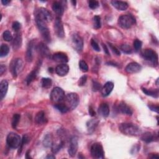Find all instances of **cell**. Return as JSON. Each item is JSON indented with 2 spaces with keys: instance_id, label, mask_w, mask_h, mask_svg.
Segmentation results:
<instances>
[{
  "instance_id": "1",
  "label": "cell",
  "mask_w": 159,
  "mask_h": 159,
  "mask_svg": "<svg viewBox=\"0 0 159 159\" xmlns=\"http://www.w3.org/2000/svg\"><path fill=\"white\" fill-rule=\"evenodd\" d=\"M120 131L123 134L130 136H137L141 134V129L137 126L132 123H122L119 126Z\"/></svg>"
},
{
  "instance_id": "2",
  "label": "cell",
  "mask_w": 159,
  "mask_h": 159,
  "mask_svg": "<svg viewBox=\"0 0 159 159\" xmlns=\"http://www.w3.org/2000/svg\"><path fill=\"white\" fill-rule=\"evenodd\" d=\"M35 21L37 27H38L39 31L41 32L43 39L47 42H50L51 41V37H50V33L49 30V28L47 26L46 23L41 20L39 17L37 16H35Z\"/></svg>"
},
{
  "instance_id": "3",
  "label": "cell",
  "mask_w": 159,
  "mask_h": 159,
  "mask_svg": "<svg viewBox=\"0 0 159 159\" xmlns=\"http://www.w3.org/2000/svg\"><path fill=\"white\" fill-rule=\"evenodd\" d=\"M136 23L135 17L130 14L123 15L119 17L118 24L123 29H129Z\"/></svg>"
},
{
  "instance_id": "4",
  "label": "cell",
  "mask_w": 159,
  "mask_h": 159,
  "mask_svg": "<svg viewBox=\"0 0 159 159\" xmlns=\"http://www.w3.org/2000/svg\"><path fill=\"white\" fill-rule=\"evenodd\" d=\"M65 105H66L70 110L75 109L79 104L80 98L77 93H69L65 97Z\"/></svg>"
},
{
  "instance_id": "5",
  "label": "cell",
  "mask_w": 159,
  "mask_h": 159,
  "mask_svg": "<svg viewBox=\"0 0 159 159\" xmlns=\"http://www.w3.org/2000/svg\"><path fill=\"white\" fill-rule=\"evenodd\" d=\"M141 56L145 60L152 63L154 66L158 65V55L152 49H145L141 52Z\"/></svg>"
},
{
  "instance_id": "6",
  "label": "cell",
  "mask_w": 159,
  "mask_h": 159,
  "mask_svg": "<svg viewBox=\"0 0 159 159\" xmlns=\"http://www.w3.org/2000/svg\"><path fill=\"white\" fill-rule=\"evenodd\" d=\"M22 139L17 134L14 133H9L6 138L8 145L11 148H17L21 145Z\"/></svg>"
},
{
  "instance_id": "7",
  "label": "cell",
  "mask_w": 159,
  "mask_h": 159,
  "mask_svg": "<svg viewBox=\"0 0 159 159\" xmlns=\"http://www.w3.org/2000/svg\"><path fill=\"white\" fill-rule=\"evenodd\" d=\"M65 97V92L60 87L54 88L50 93V99L52 102L55 103H59L62 101Z\"/></svg>"
},
{
  "instance_id": "8",
  "label": "cell",
  "mask_w": 159,
  "mask_h": 159,
  "mask_svg": "<svg viewBox=\"0 0 159 159\" xmlns=\"http://www.w3.org/2000/svg\"><path fill=\"white\" fill-rule=\"evenodd\" d=\"M91 154L95 158H103L105 152L101 144L99 143L93 144L91 147Z\"/></svg>"
},
{
  "instance_id": "9",
  "label": "cell",
  "mask_w": 159,
  "mask_h": 159,
  "mask_svg": "<svg viewBox=\"0 0 159 159\" xmlns=\"http://www.w3.org/2000/svg\"><path fill=\"white\" fill-rule=\"evenodd\" d=\"M35 16L39 17L41 20L44 21L45 23H50L52 20V16L51 13L47 9L41 8L36 14Z\"/></svg>"
},
{
  "instance_id": "10",
  "label": "cell",
  "mask_w": 159,
  "mask_h": 159,
  "mask_svg": "<svg viewBox=\"0 0 159 159\" xmlns=\"http://www.w3.org/2000/svg\"><path fill=\"white\" fill-rule=\"evenodd\" d=\"M78 147V139L77 136H73L71 138L68 152L70 157H73L76 155Z\"/></svg>"
},
{
  "instance_id": "11",
  "label": "cell",
  "mask_w": 159,
  "mask_h": 159,
  "mask_svg": "<svg viewBox=\"0 0 159 159\" xmlns=\"http://www.w3.org/2000/svg\"><path fill=\"white\" fill-rule=\"evenodd\" d=\"M23 66V63L21 59H16L14 60L11 65V71L14 77H16L18 73L22 69Z\"/></svg>"
},
{
  "instance_id": "12",
  "label": "cell",
  "mask_w": 159,
  "mask_h": 159,
  "mask_svg": "<svg viewBox=\"0 0 159 159\" xmlns=\"http://www.w3.org/2000/svg\"><path fill=\"white\" fill-rule=\"evenodd\" d=\"M72 39L74 48L78 52H81L83 48V40L82 37L78 34H74L72 35Z\"/></svg>"
},
{
  "instance_id": "13",
  "label": "cell",
  "mask_w": 159,
  "mask_h": 159,
  "mask_svg": "<svg viewBox=\"0 0 159 159\" xmlns=\"http://www.w3.org/2000/svg\"><path fill=\"white\" fill-rule=\"evenodd\" d=\"M54 29L57 36L60 37V38H63V37L65 36V32H64L63 23L62 22L60 17H56L55 19L54 23Z\"/></svg>"
},
{
  "instance_id": "14",
  "label": "cell",
  "mask_w": 159,
  "mask_h": 159,
  "mask_svg": "<svg viewBox=\"0 0 159 159\" xmlns=\"http://www.w3.org/2000/svg\"><path fill=\"white\" fill-rule=\"evenodd\" d=\"M37 50L42 56L44 57L49 58L50 57V52L48 47L42 42H41L37 47Z\"/></svg>"
},
{
  "instance_id": "15",
  "label": "cell",
  "mask_w": 159,
  "mask_h": 159,
  "mask_svg": "<svg viewBox=\"0 0 159 159\" xmlns=\"http://www.w3.org/2000/svg\"><path fill=\"white\" fill-rule=\"evenodd\" d=\"M141 69L142 67L139 63L136 62H131L127 65L125 70L128 73H136L139 72Z\"/></svg>"
},
{
  "instance_id": "16",
  "label": "cell",
  "mask_w": 159,
  "mask_h": 159,
  "mask_svg": "<svg viewBox=\"0 0 159 159\" xmlns=\"http://www.w3.org/2000/svg\"><path fill=\"white\" fill-rule=\"evenodd\" d=\"M52 59L55 62L60 63L62 64L66 63L69 61L67 55L63 52H57L55 54L53 55Z\"/></svg>"
},
{
  "instance_id": "17",
  "label": "cell",
  "mask_w": 159,
  "mask_h": 159,
  "mask_svg": "<svg viewBox=\"0 0 159 159\" xmlns=\"http://www.w3.org/2000/svg\"><path fill=\"white\" fill-rule=\"evenodd\" d=\"M69 67L67 64L63 63L57 65L55 68V72L59 76L63 77L65 76L69 73Z\"/></svg>"
},
{
  "instance_id": "18",
  "label": "cell",
  "mask_w": 159,
  "mask_h": 159,
  "mask_svg": "<svg viewBox=\"0 0 159 159\" xmlns=\"http://www.w3.org/2000/svg\"><path fill=\"white\" fill-rule=\"evenodd\" d=\"M114 88V83L111 81H108L101 89V94L102 96H108Z\"/></svg>"
},
{
  "instance_id": "19",
  "label": "cell",
  "mask_w": 159,
  "mask_h": 159,
  "mask_svg": "<svg viewBox=\"0 0 159 159\" xmlns=\"http://www.w3.org/2000/svg\"><path fill=\"white\" fill-rule=\"evenodd\" d=\"M141 138L142 141H144L146 143H150L151 142L155 141L158 139L157 136L155 134L151 132H147L143 134Z\"/></svg>"
},
{
  "instance_id": "20",
  "label": "cell",
  "mask_w": 159,
  "mask_h": 159,
  "mask_svg": "<svg viewBox=\"0 0 159 159\" xmlns=\"http://www.w3.org/2000/svg\"><path fill=\"white\" fill-rule=\"evenodd\" d=\"M47 122V119L44 111H40L35 117V123L38 125H43Z\"/></svg>"
},
{
  "instance_id": "21",
  "label": "cell",
  "mask_w": 159,
  "mask_h": 159,
  "mask_svg": "<svg viewBox=\"0 0 159 159\" xmlns=\"http://www.w3.org/2000/svg\"><path fill=\"white\" fill-rule=\"evenodd\" d=\"M118 109L123 114L129 116H131L133 115V110L131 109V108L127 106L124 102H120L118 106Z\"/></svg>"
},
{
  "instance_id": "22",
  "label": "cell",
  "mask_w": 159,
  "mask_h": 159,
  "mask_svg": "<svg viewBox=\"0 0 159 159\" xmlns=\"http://www.w3.org/2000/svg\"><path fill=\"white\" fill-rule=\"evenodd\" d=\"M111 4L119 11H125L128 8V4L121 1H112Z\"/></svg>"
},
{
  "instance_id": "23",
  "label": "cell",
  "mask_w": 159,
  "mask_h": 159,
  "mask_svg": "<svg viewBox=\"0 0 159 159\" xmlns=\"http://www.w3.org/2000/svg\"><path fill=\"white\" fill-rule=\"evenodd\" d=\"M22 44V37L20 33H17L14 37L13 39V48L14 50H17L20 49V47Z\"/></svg>"
},
{
  "instance_id": "24",
  "label": "cell",
  "mask_w": 159,
  "mask_h": 159,
  "mask_svg": "<svg viewBox=\"0 0 159 159\" xmlns=\"http://www.w3.org/2000/svg\"><path fill=\"white\" fill-rule=\"evenodd\" d=\"M8 89V82L3 80L0 83V96L2 100L6 96Z\"/></svg>"
},
{
  "instance_id": "25",
  "label": "cell",
  "mask_w": 159,
  "mask_h": 159,
  "mask_svg": "<svg viewBox=\"0 0 159 159\" xmlns=\"http://www.w3.org/2000/svg\"><path fill=\"white\" fill-rule=\"evenodd\" d=\"M33 49H34V42L31 41L27 46V52H26V58L27 62H31L33 58Z\"/></svg>"
},
{
  "instance_id": "26",
  "label": "cell",
  "mask_w": 159,
  "mask_h": 159,
  "mask_svg": "<svg viewBox=\"0 0 159 159\" xmlns=\"http://www.w3.org/2000/svg\"><path fill=\"white\" fill-rule=\"evenodd\" d=\"M98 112L102 117H108L109 115V108L106 103H102L98 108Z\"/></svg>"
},
{
  "instance_id": "27",
  "label": "cell",
  "mask_w": 159,
  "mask_h": 159,
  "mask_svg": "<svg viewBox=\"0 0 159 159\" xmlns=\"http://www.w3.org/2000/svg\"><path fill=\"white\" fill-rule=\"evenodd\" d=\"M98 123L99 121L97 119H91L88 121L87 123V127L90 133H92L93 131H94L98 124Z\"/></svg>"
},
{
  "instance_id": "28",
  "label": "cell",
  "mask_w": 159,
  "mask_h": 159,
  "mask_svg": "<svg viewBox=\"0 0 159 159\" xmlns=\"http://www.w3.org/2000/svg\"><path fill=\"white\" fill-rule=\"evenodd\" d=\"M53 11L59 16H62L63 13V8L59 2H54L52 5Z\"/></svg>"
},
{
  "instance_id": "29",
  "label": "cell",
  "mask_w": 159,
  "mask_h": 159,
  "mask_svg": "<svg viewBox=\"0 0 159 159\" xmlns=\"http://www.w3.org/2000/svg\"><path fill=\"white\" fill-rule=\"evenodd\" d=\"M53 140H52V136L50 134H46L43 140V144L44 146L45 147H50L52 146L53 144Z\"/></svg>"
},
{
  "instance_id": "30",
  "label": "cell",
  "mask_w": 159,
  "mask_h": 159,
  "mask_svg": "<svg viewBox=\"0 0 159 159\" xmlns=\"http://www.w3.org/2000/svg\"><path fill=\"white\" fill-rule=\"evenodd\" d=\"M142 91L147 96H150L153 98H158V90H148L146 88H142Z\"/></svg>"
},
{
  "instance_id": "31",
  "label": "cell",
  "mask_w": 159,
  "mask_h": 159,
  "mask_svg": "<svg viewBox=\"0 0 159 159\" xmlns=\"http://www.w3.org/2000/svg\"><path fill=\"white\" fill-rule=\"evenodd\" d=\"M63 142L62 141H59L57 142H53L51 147H52V151L54 154L55 153H57L60 149L62 148V147H63Z\"/></svg>"
},
{
  "instance_id": "32",
  "label": "cell",
  "mask_w": 159,
  "mask_h": 159,
  "mask_svg": "<svg viewBox=\"0 0 159 159\" xmlns=\"http://www.w3.org/2000/svg\"><path fill=\"white\" fill-rule=\"evenodd\" d=\"M37 69H34L29 75H28L26 79V81L27 85H29V84L34 80H35V78L37 77Z\"/></svg>"
},
{
  "instance_id": "33",
  "label": "cell",
  "mask_w": 159,
  "mask_h": 159,
  "mask_svg": "<svg viewBox=\"0 0 159 159\" xmlns=\"http://www.w3.org/2000/svg\"><path fill=\"white\" fill-rule=\"evenodd\" d=\"M54 107L62 113H67V112L70 110L69 108H68V106L66 105L62 104V103L56 104L54 106Z\"/></svg>"
},
{
  "instance_id": "34",
  "label": "cell",
  "mask_w": 159,
  "mask_h": 159,
  "mask_svg": "<svg viewBox=\"0 0 159 159\" xmlns=\"http://www.w3.org/2000/svg\"><path fill=\"white\" fill-rule=\"evenodd\" d=\"M9 52V48L6 44H2L0 48V57H4L6 56Z\"/></svg>"
},
{
  "instance_id": "35",
  "label": "cell",
  "mask_w": 159,
  "mask_h": 159,
  "mask_svg": "<svg viewBox=\"0 0 159 159\" xmlns=\"http://www.w3.org/2000/svg\"><path fill=\"white\" fill-rule=\"evenodd\" d=\"M52 81L50 78H43L41 81V85L44 88H49L52 86Z\"/></svg>"
},
{
  "instance_id": "36",
  "label": "cell",
  "mask_w": 159,
  "mask_h": 159,
  "mask_svg": "<svg viewBox=\"0 0 159 159\" xmlns=\"http://www.w3.org/2000/svg\"><path fill=\"white\" fill-rule=\"evenodd\" d=\"M93 27L96 29H98L101 27V17L99 16H95L93 18Z\"/></svg>"
},
{
  "instance_id": "37",
  "label": "cell",
  "mask_w": 159,
  "mask_h": 159,
  "mask_svg": "<svg viewBox=\"0 0 159 159\" xmlns=\"http://www.w3.org/2000/svg\"><path fill=\"white\" fill-rule=\"evenodd\" d=\"M21 119V115L19 114H15L13 116V119H12V126L13 128H16L19 122H20Z\"/></svg>"
},
{
  "instance_id": "38",
  "label": "cell",
  "mask_w": 159,
  "mask_h": 159,
  "mask_svg": "<svg viewBox=\"0 0 159 159\" xmlns=\"http://www.w3.org/2000/svg\"><path fill=\"white\" fill-rule=\"evenodd\" d=\"M3 37L4 40L6 41H7V42L12 41L13 39V35H12L11 32L9 31H5L3 32Z\"/></svg>"
},
{
  "instance_id": "39",
  "label": "cell",
  "mask_w": 159,
  "mask_h": 159,
  "mask_svg": "<svg viewBox=\"0 0 159 159\" xmlns=\"http://www.w3.org/2000/svg\"><path fill=\"white\" fill-rule=\"evenodd\" d=\"M121 49L125 54H131L133 52V49L131 47L127 44H123L121 46Z\"/></svg>"
},
{
  "instance_id": "40",
  "label": "cell",
  "mask_w": 159,
  "mask_h": 159,
  "mask_svg": "<svg viewBox=\"0 0 159 159\" xmlns=\"http://www.w3.org/2000/svg\"><path fill=\"white\" fill-rule=\"evenodd\" d=\"M79 67L81 69V71L84 72H87L88 71V66L87 63L84 61V60H81L79 63Z\"/></svg>"
},
{
  "instance_id": "41",
  "label": "cell",
  "mask_w": 159,
  "mask_h": 159,
  "mask_svg": "<svg viewBox=\"0 0 159 159\" xmlns=\"http://www.w3.org/2000/svg\"><path fill=\"white\" fill-rule=\"evenodd\" d=\"M142 42L141 41H139L138 39H136L134 41V43H133L134 50L136 52L138 51V50H139L140 49H141V47H142Z\"/></svg>"
},
{
  "instance_id": "42",
  "label": "cell",
  "mask_w": 159,
  "mask_h": 159,
  "mask_svg": "<svg viewBox=\"0 0 159 159\" xmlns=\"http://www.w3.org/2000/svg\"><path fill=\"white\" fill-rule=\"evenodd\" d=\"M88 6L91 9H95L99 7V2L97 1H89Z\"/></svg>"
},
{
  "instance_id": "43",
  "label": "cell",
  "mask_w": 159,
  "mask_h": 159,
  "mask_svg": "<svg viewBox=\"0 0 159 159\" xmlns=\"http://www.w3.org/2000/svg\"><path fill=\"white\" fill-rule=\"evenodd\" d=\"M91 45L92 46L93 49H94L95 51H96V52H100V47H99V46L98 44L95 40L92 39L91 41Z\"/></svg>"
},
{
  "instance_id": "44",
  "label": "cell",
  "mask_w": 159,
  "mask_h": 159,
  "mask_svg": "<svg viewBox=\"0 0 159 159\" xmlns=\"http://www.w3.org/2000/svg\"><path fill=\"white\" fill-rule=\"evenodd\" d=\"M108 44H109V46L110 49H111V50L113 51V52L115 54H116V55H118V56H119V55H121V53H120L119 50H118L115 45H113V44H111V43H108Z\"/></svg>"
},
{
  "instance_id": "45",
  "label": "cell",
  "mask_w": 159,
  "mask_h": 159,
  "mask_svg": "<svg viewBox=\"0 0 159 159\" xmlns=\"http://www.w3.org/2000/svg\"><path fill=\"white\" fill-rule=\"evenodd\" d=\"M29 138L28 137V136L27 135H25L23 136V139H22V141H21V145H20V149H21V151H20V152H21L22 151V148L23 147L24 145V144H27L28 142V141H29Z\"/></svg>"
},
{
  "instance_id": "46",
  "label": "cell",
  "mask_w": 159,
  "mask_h": 159,
  "mask_svg": "<svg viewBox=\"0 0 159 159\" xmlns=\"http://www.w3.org/2000/svg\"><path fill=\"white\" fill-rule=\"evenodd\" d=\"M87 81V77L86 75H83L82 76L80 80H79V81H78V85L80 86V87H82V86H84L85 85V83Z\"/></svg>"
},
{
  "instance_id": "47",
  "label": "cell",
  "mask_w": 159,
  "mask_h": 159,
  "mask_svg": "<svg viewBox=\"0 0 159 159\" xmlns=\"http://www.w3.org/2000/svg\"><path fill=\"white\" fill-rule=\"evenodd\" d=\"M12 27H13V30L14 31L17 32L20 29V28H21V24L20 23H19V22H17V21H15V22L13 23Z\"/></svg>"
},
{
  "instance_id": "48",
  "label": "cell",
  "mask_w": 159,
  "mask_h": 159,
  "mask_svg": "<svg viewBox=\"0 0 159 159\" xmlns=\"http://www.w3.org/2000/svg\"><path fill=\"white\" fill-rule=\"evenodd\" d=\"M101 88V85L96 81H93V91H98L99 90H100Z\"/></svg>"
},
{
  "instance_id": "49",
  "label": "cell",
  "mask_w": 159,
  "mask_h": 159,
  "mask_svg": "<svg viewBox=\"0 0 159 159\" xmlns=\"http://www.w3.org/2000/svg\"><path fill=\"white\" fill-rule=\"evenodd\" d=\"M148 107L150 108V109L152 111H155V112H156V113H158V106H148Z\"/></svg>"
},
{
  "instance_id": "50",
  "label": "cell",
  "mask_w": 159,
  "mask_h": 159,
  "mask_svg": "<svg viewBox=\"0 0 159 159\" xmlns=\"http://www.w3.org/2000/svg\"><path fill=\"white\" fill-rule=\"evenodd\" d=\"M89 113L90 115L91 116H95L96 115V113H95V111L93 110V108L92 107H90L89 108Z\"/></svg>"
},
{
  "instance_id": "51",
  "label": "cell",
  "mask_w": 159,
  "mask_h": 159,
  "mask_svg": "<svg viewBox=\"0 0 159 159\" xmlns=\"http://www.w3.org/2000/svg\"><path fill=\"white\" fill-rule=\"evenodd\" d=\"M6 71V67L3 65H1L0 66V75H3Z\"/></svg>"
},
{
  "instance_id": "52",
  "label": "cell",
  "mask_w": 159,
  "mask_h": 159,
  "mask_svg": "<svg viewBox=\"0 0 159 159\" xmlns=\"http://www.w3.org/2000/svg\"><path fill=\"white\" fill-rule=\"evenodd\" d=\"M102 47H103V49H104V52L108 55H109V50L107 48V47L105 44H102Z\"/></svg>"
},
{
  "instance_id": "53",
  "label": "cell",
  "mask_w": 159,
  "mask_h": 159,
  "mask_svg": "<svg viewBox=\"0 0 159 159\" xmlns=\"http://www.w3.org/2000/svg\"><path fill=\"white\" fill-rule=\"evenodd\" d=\"M2 3L5 5V6H7L9 3H10V1H9V0H2Z\"/></svg>"
},
{
  "instance_id": "54",
  "label": "cell",
  "mask_w": 159,
  "mask_h": 159,
  "mask_svg": "<svg viewBox=\"0 0 159 159\" xmlns=\"http://www.w3.org/2000/svg\"><path fill=\"white\" fill-rule=\"evenodd\" d=\"M152 156H149V158H159V156L157 155V154H152Z\"/></svg>"
},
{
  "instance_id": "55",
  "label": "cell",
  "mask_w": 159,
  "mask_h": 159,
  "mask_svg": "<svg viewBox=\"0 0 159 159\" xmlns=\"http://www.w3.org/2000/svg\"><path fill=\"white\" fill-rule=\"evenodd\" d=\"M29 153H30V151H28L26 154V158H31V157L29 156Z\"/></svg>"
},
{
  "instance_id": "56",
  "label": "cell",
  "mask_w": 159,
  "mask_h": 159,
  "mask_svg": "<svg viewBox=\"0 0 159 159\" xmlns=\"http://www.w3.org/2000/svg\"><path fill=\"white\" fill-rule=\"evenodd\" d=\"M55 158V157L54 156V155H48L46 157V158Z\"/></svg>"
}]
</instances>
